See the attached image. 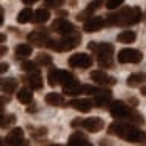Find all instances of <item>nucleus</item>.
Returning a JSON list of instances; mask_svg holds the SVG:
<instances>
[{
  "mask_svg": "<svg viewBox=\"0 0 146 146\" xmlns=\"http://www.w3.org/2000/svg\"><path fill=\"white\" fill-rule=\"evenodd\" d=\"M108 133L116 135V137L126 140V141H130V143L146 141V132H143L141 129L132 126V124L121 123V121H116V123L110 124V126H108Z\"/></svg>",
  "mask_w": 146,
  "mask_h": 146,
  "instance_id": "f257e3e1",
  "label": "nucleus"
},
{
  "mask_svg": "<svg viewBox=\"0 0 146 146\" xmlns=\"http://www.w3.org/2000/svg\"><path fill=\"white\" fill-rule=\"evenodd\" d=\"M143 14L138 7H126L121 8V11L115 14H110L107 19V25H119V27H127L138 24L141 21Z\"/></svg>",
  "mask_w": 146,
  "mask_h": 146,
  "instance_id": "f03ea898",
  "label": "nucleus"
},
{
  "mask_svg": "<svg viewBox=\"0 0 146 146\" xmlns=\"http://www.w3.org/2000/svg\"><path fill=\"white\" fill-rule=\"evenodd\" d=\"M88 49L96 54L98 63L102 68H110L113 64V61H111V57H113V52H115L113 44H110V42H99V44H96V42L91 41L88 44Z\"/></svg>",
  "mask_w": 146,
  "mask_h": 146,
  "instance_id": "7ed1b4c3",
  "label": "nucleus"
},
{
  "mask_svg": "<svg viewBox=\"0 0 146 146\" xmlns=\"http://www.w3.org/2000/svg\"><path fill=\"white\" fill-rule=\"evenodd\" d=\"M80 44V35L79 33H71V35H66L63 36L61 39H50L47 42V47H50L52 50L55 52H68L71 49H76L77 46Z\"/></svg>",
  "mask_w": 146,
  "mask_h": 146,
  "instance_id": "20e7f679",
  "label": "nucleus"
},
{
  "mask_svg": "<svg viewBox=\"0 0 146 146\" xmlns=\"http://www.w3.org/2000/svg\"><path fill=\"white\" fill-rule=\"evenodd\" d=\"M76 80V77L69 72V71H64V69H52L49 71L47 74V82L50 86H57V85H66V83Z\"/></svg>",
  "mask_w": 146,
  "mask_h": 146,
  "instance_id": "39448f33",
  "label": "nucleus"
},
{
  "mask_svg": "<svg viewBox=\"0 0 146 146\" xmlns=\"http://www.w3.org/2000/svg\"><path fill=\"white\" fill-rule=\"evenodd\" d=\"M72 127H82V129L88 130V132H99V130L104 127V121L102 118H86V119H82V118H76L71 123Z\"/></svg>",
  "mask_w": 146,
  "mask_h": 146,
  "instance_id": "423d86ee",
  "label": "nucleus"
},
{
  "mask_svg": "<svg viewBox=\"0 0 146 146\" xmlns=\"http://www.w3.org/2000/svg\"><path fill=\"white\" fill-rule=\"evenodd\" d=\"M108 110H110L111 116L116 118V119H129V116H130L133 108L127 107V105L121 101H113L110 104V107H108Z\"/></svg>",
  "mask_w": 146,
  "mask_h": 146,
  "instance_id": "0eeeda50",
  "label": "nucleus"
},
{
  "mask_svg": "<svg viewBox=\"0 0 146 146\" xmlns=\"http://www.w3.org/2000/svg\"><path fill=\"white\" fill-rule=\"evenodd\" d=\"M143 60V54L137 49H123L118 54V61L123 64L126 63H140Z\"/></svg>",
  "mask_w": 146,
  "mask_h": 146,
  "instance_id": "6e6552de",
  "label": "nucleus"
},
{
  "mask_svg": "<svg viewBox=\"0 0 146 146\" xmlns=\"http://www.w3.org/2000/svg\"><path fill=\"white\" fill-rule=\"evenodd\" d=\"M68 64L71 68H79V69H86L93 64V58L86 54H74L69 57Z\"/></svg>",
  "mask_w": 146,
  "mask_h": 146,
  "instance_id": "1a4fd4ad",
  "label": "nucleus"
},
{
  "mask_svg": "<svg viewBox=\"0 0 146 146\" xmlns=\"http://www.w3.org/2000/svg\"><path fill=\"white\" fill-rule=\"evenodd\" d=\"M111 99V91L108 88H98L94 86V91H93V104L96 105H107Z\"/></svg>",
  "mask_w": 146,
  "mask_h": 146,
  "instance_id": "9d476101",
  "label": "nucleus"
},
{
  "mask_svg": "<svg viewBox=\"0 0 146 146\" xmlns=\"http://www.w3.org/2000/svg\"><path fill=\"white\" fill-rule=\"evenodd\" d=\"M90 79H91L94 83H99V85H102V86H108V85L116 83V79H115L113 76H108L107 72H104V71H91Z\"/></svg>",
  "mask_w": 146,
  "mask_h": 146,
  "instance_id": "9b49d317",
  "label": "nucleus"
},
{
  "mask_svg": "<svg viewBox=\"0 0 146 146\" xmlns=\"http://www.w3.org/2000/svg\"><path fill=\"white\" fill-rule=\"evenodd\" d=\"M52 30L60 33V35H63V36H66V35H71V33L76 32V27H74V24H71L66 19H57L52 24Z\"/></svg>",
  "mask_w": 146,
  "mask_h": 146,
  "instance_id": "f8f14e48",
  "label": "nucleus"
},
{
  "mask_svg": "<svg viewBox=\"0 0 146 146\" xmlns=\"http://www.w3.org/2000/svg\"><path fill=\"white\" fill-rule=\"evenodd\" d=\"M27 39H29L32 44L39 46V47L47 46V42L50 41V38H49V35H47V32H46V30H35V32L29 33Z\"/></svg>",
  "mask_w": 146,
  "mask_h": 146,
  "instance_id": "ddd939ff",
  "label": "nucleus"
},
{
  "mask_svg": "<svg viewBox=\"0 0 146 146\" xmlns=\"http://www.w3.org/2000/svg\"><path fill=\"white\" fill-rule=\"evenodd\" d=\"M104 25H105L104 17H101V16H93V17H90L88 21H85V22H83V32H86V33H94V32H99V30H101Z\"/></svg>",
  "mask_w": 146,
  "mask_h": 146,
  "instance_id": "4468645a",
  "label": "nucleus"
},
{
  "mask_svg": "<svg viewBox=\"0 0 146 146\" xmlns=\"http://www.w3.org/2000/svg\"><path fill=\"white\" fill-rule=\"evenodd\" d=\"M24 141V130L21 127H14L7 135V145L8 146H19Z\"/></svg>",
  "mask_w": 146,
  "mask_h": 146,
  "instance_id": "2eb2a0df",
  "label": "nucleus"
},
{
  "mask_svg": "<svg viewBox=\"0 0 146 146\" xmlns=\"http://www.w3.org/2000/svg\"><path fill=\"white\" fill-rule=\"evenodd\" d=\"M101 2H102V0H93L91 3H90L88 7L82 11V13L77 14V21H82V22H83V21H88L90 17H93V14H94V11L99 8Z\"/></svg>",
  "mask_w": 146,
  "mask_h": 146,
  "instance_id": "dca6fc26",
  "label": "nucleus"
},
{
  "mask_svg": "<svg viewBox=\"0 0 146 146\" xmlns=\"http://www.w3.org/2000/svg\"><path fill=\"white\" fill-rule=\"evenodd\" d=\"M69 105L72 108H76L77 111L88 113L93 108V101H90V99H72V101L69 102Z\"/></svg>",
  "mask_w": 146,
  "mask_h": 146,
  "instance_id": "f3484780",
  "label": "nucleus"
},
{
  "mask_svg": "<svg viewBox=\"0 0 146 146\" xmlns=\"http://www.w3.org/2000/svg\"><path fill=\"white\" fill-rule=\"evenodd\" d=\"M68 146H93V143L90 141L83 133L76 132V133H72V135L69 137V140H68Z\"/></svg>",
  "mask_w": 146,
  "mask_h": 146,
  "instance_id": "a211bd4d",
  "label": "nucleus"
},
{
  "mask_svg": "<svg viewBox=\"0 0 146 146\" xmlns=\"http://www.w3.org/2000/svg\"><path fill=\"white\" fill-rule=\"evenodd\" d=\"M25 82L29 83V86L32 90H41L42 88V77L38 71H36V72H30L29 76L25 77Z\"/></svg>",
  "mask_w": 146,
  "mask_h": 146,
  "instance_id": "6ab92c4d",
  "label": "nucleus"
},
{
  "mask_svg": "<svg viewBox=\"0 0 146 146\" xmlns=\"http://www.w3.org/2000/svg\"><path fill=\"white\" fill-rule=\"evenodd\" d=\"M82 88H83V86L80 85L77 80H72V82L66 83V85L63 86V93H64V94H68V96H77V94L82 93Z\"/></svg>",
  "mask_w": 146,
  "mask_h": 146,
  "instance_id": "aec40b11",
  "label": "nucleus"
},
{
  "mask_svg": "<svg viewBox=\"0 0 146 146\" xmlns=\"http://www.w3.org/2000/svg\"><path fill=\"white\" fill-rule=\"evenodd\" d=\"M49 17H50V13H49L47 8H39V10H36L35 13H33L32 22L33 24H44L49 21Z\"/></svg>",
  "mask_w": 146,
  "mask_h": 146,
  "instance_id": "412c9836",
  "label": "nucleus"
},
{
  "mask_svg": "<svg viewBox=\"0 0 146 146\" xmlns=\"http://www.w3.org/2000/svg\"><path fill=\"white\" fill-rule=\"evenodd\" d=\"M44 101H46V104L54 105V107H60V105L66 104V102H64V98L61 94H58V93H49V94H46Z\"/></svg>",
  "mask_w": 146,
  "mask_h": 146,
  "instance_id": "4be33fe9",
  "label": "nucleus"
},
{
  "mask_svg": "<svg viewBox=\"0 0 146 146\" xmlns=\"http://www.w3.org/2000/svg\"><path fill=\"white\" fill-rule=\"evenodd\" d=\"M141 83H146V72H133L127 77V85L129 86H138Z\"/></svg>",
  "mask_w": 146,
  "mask_h": 146,
  "instance_id": "5701e85b",
  "label": "nucleus"
},
{
  "mask_svg": "<svg viewBox=\"0 0 146 146\" xmlns=\"http://www.w3.org/2000/svg\"><path fill=\"white\" fill-rule=\"evenodd\" d=\"M116 39L119 42H123V44H130V42H133L137 39V35L132 30H124V32H121L119 35L116 36Z\"/></svg>",
  "mask_w": 146,
  "mask_h": 146,
  "instance_id": "b1692460",
  "label": "nucleus"
},
{
  "mask_svg": "<svg viewBox=\"0 0 146 146\" xmlns=\"http://www.w3.org/2000/svg\"><path fill=\"white\" fill-rule=\"evenodd\" d=\"M32 52H33V49L30 44H19V46H16L14 54H16L17 58H27L32 55Z\"/></svg>",
  "mask_w": 146,
  "mask_h": 146,
  "instance_id": "393cba45",
  "label": "nucleus"
},
{
  "mask_svg": "<svg viewBox=\"0 0 146 146\" xmlns=\"http://www.w3.org/2000/svg\"><path fill=\"white\" fill-rule=\"evenodd\" d=\"M17 101H19L21 104H32V101H33L32 91H30V90H27V88L21 90V91L17 93Z\"/></svg>",
  "mask_w": 146,
  "mask_h": 146,
  "instance_id": "a878e982",
  "label": "nucleus"
},
{
  "mask_svg": "<svg viewBox=\"0 0 146 146\" xmlns=\"http://www.w3.org/2000/svg\"><path fill=\"white\" fill-rule=\"evenodd\" d=\"M33 19V11L30 8H24L19 14H17V22L19 24H27V22H32Z\"/></svg>",
  "mask_w": 146,
  "mask_h": 146,
  "instance_id": "bb28decb",
  "label": "nucleus"
},
{
  "mask_svg": "<svg viewBox=\"0 0 146 146\" xmlns=\"http://www.w3.org/2000/svg\"><path fill=\"white\" fill-rule=\"evenodd\" d=\"M17 88V80L14 79H7L2 82V90H3L7 94H11V93H14Z\"/></svg>",
  "mask_w": 146,
  "mask_h": 146,
  "instance_id": "cd10ccee",
  "label": "nucleus"
},
{
  "mask_svg": "<svg viewBox=\"0 0 146 146\" xmlns=\"http://www.w3.org/2000/svg\"><path fill=\"white\" fill-rule=\"evenodd\" d=\"M36 63L42 64V66H50L52 64V57L47 55V54H38V57H36Z\"/></svg>",
  "mask_w": 146,
  "mask_h": 146,
  "instance_id": "c85d7f7f",
  "label": "nucleus"
},
{
  "mask_svg": "<svg viewBox=\"0 0 146 146\" xmlns=\"http://www.w3.org/2000/svg\"><path fill=\"white\" fill-rule=\"evenodd\" d=\"M22 69L27 72H36L38 71V63L36 61H22Z\"/></svg>",
  "mask_w": 146,
  "mask_h": 146,
  "instance_id": "c756f323",
  "label": "nucleus"
},
{
  "mask_svg": "<svg viewBox=\"0 0 146 146\" xmlns=\"http://www.w3.org/2000/svg\"><path fill=\"white\" fill-rule=\"evenodd\" d=\"M129 121H132V123H137V124H141V123H145V121H143V116H141V115H140L138 111L135 110V108H133V110H132V113H130V116H129Z\"/></svg>",
  "mask_w": 146,
  "mask_h": 146,
  "instance_id": "7c9ffc66",
  "label": "nucleus"
},
{
  "mask_svg": "<svg viewBox=\"0 0 146 146\" xmlns=\"http://www.w3.org/2000/svg\"><path fill=\"white\" fill-rule=\"evenodd\" d=\"M64 0H44V5L46 8H58L63 5Z\"/></svg>",
  "mask_w": 146,
  "mask_h": 146,
  "instance_id": "2f4dec72",
  "label": "nucleus"
},
{
  "mask_svg": "<svg viewBox=\"0 0 146 146\" xmlns=\"http://www.w3.org/2000/svg\"><path fill=\"white\" fill-rule=\"evenodd\" d=\"M123 2H124V0H107V2H105V7H107L108 10H115V8L121 7Z\"/></svg>",
  "mask_w": 146,
  "mask_h": 146,
  "instance_id": "473e14b6",
  "label": "nucleus"
},
{
  "mask_svg": "<svg viewBox=\"0 0 146 146\" xmlns=\"http://www.w3.org/2000/svg\"><path fill=\"white\" fill-rule=\"evenodd\" d=\"M10 102V96H0V110H2V107H3L5 104H8Z\"/></svg>",
  "mask_w": 146,
  "mask_h": 146,
  "instance_id": "72a5a7b5",
  "label": "nucleus"
},
{
  "mask_svg": "<svg viewBox=\"0 0 146 146\" xmlns=\"http://www.w3.org/2000/svg\"><path fill=\"white\" fill-rule=\"evenodd\" d=\"M8 63H0V74H3V72H7L8 71Z\"/></svg>",
  "mask_w": 146,
  "mask_h": 146,
  "instance_id": "f704fd0d",
  "label": "nucleus"
},
{
  "mask_svg": "<svg viewBox=\"0 0 146 146\" xmlns=\"http://www.w3.org/2000/svg\"><path fill=\"white\" fill-rule=\"evenodd\" d=\"M7 52H8L7 46H0V57H2V55H5Z\"/></svg>",
  "mask_w": 146,
  "mask_h": 146,
  "instance_id": "c9c22d12",
  "label": "nucleus"
},
{
  "mask_svg": "<svg viewBox=\"0 0 146 146\" xmlns=\"http://www.w3.org/2000/svg\"><path fill=\"white\" fill-rule=\"evenodd\" d=\"M22 2H24L25 5H33V3H36L38 0H22Z\"/></svg>",
  "mask_w": 146,
  "mask_h": 146,
  "instance_id": "e433bc0d",
  "label": "nucleus"
},
{
  "mask_svg": "<svg viewBox=\"0 0 146 146\" xmlns=\"http://www.w3.org/2000/svg\"><path fill=\"white\" fill-rule=\"evenodd\" d=\"M27 111H29V113H33V111H36V107H35V105H32V107L27 108Z\"/></svg>",
  "mask_w": 146,
  "mask_h": 146,
  "instance_id": "4c0bfd02",
  "label": "nucleus"
},
{
  "mask_svg": "<svg viewBox=\"0 0 146 146\" xmlns=\"http://www.w3.org/2000/svg\"><path fill=\"white\" fill-rule=\"evenodd\" d=\"M101 145H102V146H111V143H110V141L107 143L105 140H102V141H101Z\"/></svg>",
  "mask_w": 146,
  "mask_h": 146,
  "instance_id": "58836bf2",
  "label": "nucleus"
},
{
  "mask_svg": "<svg viewBox=\"0 0 146 146\" xmlns=\"http://www.w3.org/2000/svg\"><path fill=\"white\" fill-rule=\"evenodd\" d=\"M2 24H3V11L0 10V25H2Z\"/></svg>",
  "mask_w": 146,
  "mask_h": 146,
  "instance_id": "ea45409f",
  "label": "nucleus"
},
{
  "mask_svg": "<svg viewBox=\"0 0 146 146\" xmlns=\"http://www.w3.org/2000/svg\"><path fill=\"white\" fill-rule=\"evenodd\" d=\"M129 102H130L132 105H137V104H138V101H137V99H129Z\"/></svg>",
  "mask_w": 146,
  "mask_h": 146,
  "instance_id": "a19ab883",
  "label": "nucleus"
},
{
  "mask_svg": "<svg viewBox=\"0 0 146 146\" xmlns=\"http://www.w3.org/2000/svg\"><path fill=\"white\" fill-rule=\"evenodd\" d=\"M5 39H7V36H5L3 33H0V42H3Z\"/></svg>",
  "mask_w": 146,
  "mask_h": 146,
  "instance_id": "79ce46f5",
  "label": "nucleus"
},
{
  "mask_svg": "<svg viewBox=\"0 0 146 146\" xmlns=\"http://www.w3.org/2000/svg\"><path fill=\"white\" fill-rule=\"evenodd\" d=\"M140 93H141L143 96H146V86H141V90H140Z\"/></svg>",
  "mask_w": 146,
  "mask_h": 146,
  "instance_id": "37998d69",
  "label": "nucleus"
},
{
  "mask_svg": "<svg viewBox=\"0 0 146 146\" xmlns=\"http://www.w3.org/2000/svg\"><path fill=\"white\" fill-rule=\"evenodd\" d=\"M19 146H29V145H27V143H25V141H22V143H21V145H19Z\"/></svg>",
  "mask_w": 146,
  "mask_h": 146,
  "instance_id": "c03bdc74",
  "label": "nucleus"
},
{
  "mask_svg": "<svg viewBox=\"0 0 146 146\" xmlns=\"http://www.w3.org/2000/svg\"><path fill=\"white\" fill-rule=\"evenodd\" d=\"M50 146H63V145H50Z\"/></svg>",
  "mask_w": 146,
  "mask_h": 146,
  "instance_id": "a18cd8bd",
  "label": "nucleus"
},
{
  "mask_svg": "<svg viewBox=\"0 0 146 146\" xmlns=\"http://www.w3.org/2000/svg\"><path fill=\"white\" fill-rule=\"evenodd\" d=\"M0 146H2V140H0Z\"/></svg>",
  "mask_w": 146,
  "mask_h": 146,
  "instance_id": "49530a36",
  "label": "nucleus"
}]
</instances>
